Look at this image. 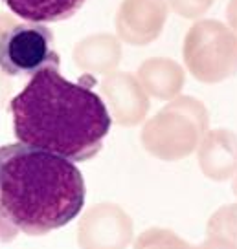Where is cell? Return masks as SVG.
I'll return each mask as SVG.
<instances>
[{
    "instance_id": "17",
    "label": "cell",
    "mask_w": 237,
    "mask_h": 249,
    "mask_svg": "<svg viewBox=\"0 0 237 249\" xmlns=\"http://www.w3.org/2000/svg\"><path fill=\"white\" fill-rule=\"evenodd\" d=\"M15 26V18L9 15H0V40H2V35Z\"/></svg>"
},
{
    "instance_id": "13",
    "label": "cell",
    "mask_w": 237,
    "mask_h": 249,
    "mask_svg": "<svg viewBox=\"0 0 237 249\" xmlns=\"http://www.w3.org/2000/svg\"><path fill=\"white\" fill-rule=\"evenodd\" d=\"M206 234L212 238H222L237 246V203L224 205L208 220Z\"/></svg>"
},
{
    "instance_id": "7",
    "label": "cell",
    "mask_w": 237,
    "mask_h": 249,
    "mask_svg": "<svg viewBox=\"0 0 237 249\" xmlns=\"http://www.w3.org/2000/svg\"><path fill=\"white\" fill-rule=\"evenodd\" d=\"M167 13V0H121L114 20L118 37L127 44L145 46L162 33Z\"/></svg>"
},
{
    "instance_id": "11",
    "label": "cell",
    "mask_w": 237,
    "mask_h": 249,
    "mask_svg": "<svg viewBox=\"0 0 237 249\" xmlns=\"http://www.w3.org/2000/svg\"><path fill=\"white\" fill-rule=\"evenodd\" d=\"M72 57L81 70L90 71L92 75H109L121 61V44L118 37L111 33H98L79 40Z\"/></svg>"
},
{
    "instance_id": "4",
    "label": "cell",
    "mask_w": 237,
    "mask_h": 249,
    "mask_svg": "<svg viewBox=\"0 0 237 249\" xmlns=\"http://www.w3.org/2000/svg\"><path fill=\"white\" fill-rule=\"evenodd\" d=\"M182 57L197 81L222 83L237 73V31L219 20H197L186 33Z\"/></svg>"
},
{
    "instance_id": "5",
    "label": "cell",
    "mask_w": 237,
    "mask_h": 249,
    "mask_svg": "<svg viewBox=\"0 0 237 249\" xmlns=\"http://www.w3.org/2000/svg\"><path fill=\"white\" fill-rule=\"evenodd\" d=\"M54 33L42 24H15L0 40V70L8 77L35 75L44 68L59 70Z\"/></svg>"
},
{
    "instance_id": "15",
    "label": "cell",
    "mask_w": 237,
    "mask_h": 249,
    "mask_svg": "<svg viewBox=\"0 0 237 249\" xmlns=\"http://www.w3.org/2000/svg\"><path fill=\"white\" fill-rule=\"evenodd\" d=\"M169 8L184 18H198L212 8L215 0H167Z\"/></svg>"
},
{
    "instance_id": "9",
    "label": "cell",
    "mask_w": 237,
    "mask_h": 249,
    "mask_svg": "<svg viewBox=\"0 0 237 249\" xmlns=\"http://www.w3.org/2000/svg\"><path fill=\"white\" fill-rule=\"evenodd\" d=\"M200 171L214 181H226L237 176V136L217 128L204 136L197 152Z\"/></svg>"
},
{
    "instance_id": "1",
    "label": "cell",
    "mask_w": 237,
    "mask_h": 249,
    "mask_svg": "<svg viewBox=\"0 0 237 249\" xmlns=\"http://www.w3.org/2000/svg\"><path fill=\"white\" fill-rule=\"evenodd\" d=\"M94 85L92 73L72 83L57 68L37 71L9 103L17 140L70 161L94 158L112 124L107 105L92 90Z\"/></svg>"
},
{
    "instance_id": "14",
    "label": "cell",
    "mask_w": 237,
    "mask_h": 249,
    "mask_svg": "<svg viewBox=\"0 0 237 249\" xmlns=\"http://www.w3.org/2000/svg\"><path fill=\"white\" fill-rule=\"evenodd\" d=\"M135 249H193L177 233L162 227H151L143 231L135 242Z\"/></svg>"
},
{
    "instance_id": "12",
    "label": "cell",
    "mask_w": 237,
    "mask_h": 249,
    "mask_svg": "<svg viewBox=\"0 0 237 249\" xmlns=\"http://www.w3.org/2000/svg\"><path fill=\"white\" fill-rule=\"evenodd\" d=\"M11 13L32 24L66 20L83 8L87 0H2Z\"/></svg>"
},
{
    "instance_id": "3",
    "label": "cell",
    "mask_w": 237,
    "mask_h": 249,
    "mask_svg": "<svg viewBox=\"0 0 237 249\" xmlns=\"http://www.w3.org/2000/svg\"><path fill=\"white\" fill-rule=\"evenodd\" d=\"M210 116L200 101L178 95L143 124L142 145L164 161L184 160L198 150L210 130Z\"/></svg>"
},
{
    "instance_id": "6",
    "label": "cell",
    "mask_w": 237,
    "mask_h": 249,
    "mask_svg": "<svg viewBox=\"0 0 237 249\" xmlns=\"http://www.w3.org/2000/svg\"><path fill=\"white\" fill-rule=\"evenodd\" d=\"M133 242V220L116 203H98L88 209L78 229L81 249H125Z\"/></svg>"
},
{
    "instance_id": "10",
    "label": "cell",
    "mask_w": 237,
    "mask_h": 249,
    "mask_svg": "<svg viewBox=\"0 0 237 249\" xmlns=\"http://www.w3.org/2000/svg\"><path fill=\"white\" fill-rule=\"evenodd\" d=\"M136 77L147 95L160 101H173L186 85L184 68L173 59L153 57L140 64Z\"/></svg>"
},
{
    "instance_id": "8",
    "label": "cell",
    "mask_w": 237,
    "mask_h": 249,
    "mask_svg": "<svg viewBox=\"0 0 237 249\" xmlns=\"http://www.w3.org/2000/svg\"><path fill=\"white\" fill-rule=\"evenodd\" d=\"M99 88L114 123L135 126L145 119L149 112V95L133 73L112 71L105 75Z\"/></svg>"
},
{
    "instance_id": "2",
    "label": "cell",
    "mask_w": 237,
    "mask_h": 249,
    "mask_svg": "<svg viewBox=\"0 0 237 249\" xmlns=\"http://www.w3.org/2000/svg\"><path fill=\"white\" fill-rule=\"evenodd\" d=\"M85 205L74 161L24 143L0 147V222L39 236L64 227Z\"/></svg>"
},
{
    "instance_id": "16",
    "label": "cell",
    "mask_w": 237,
    "mask_h": 249,
    "mask_svg": "<svg viewBox=\"0 0 237 249\" xmlns=\"http://www.w3.org/2000/svg\"><path fill=\"white\" fill-rule=\"evenodd\" d=\"M193 249H237V246L228 240H222V238H212V236H208L200 246H197V248Z\"/></svg>"
}]
</instances>
